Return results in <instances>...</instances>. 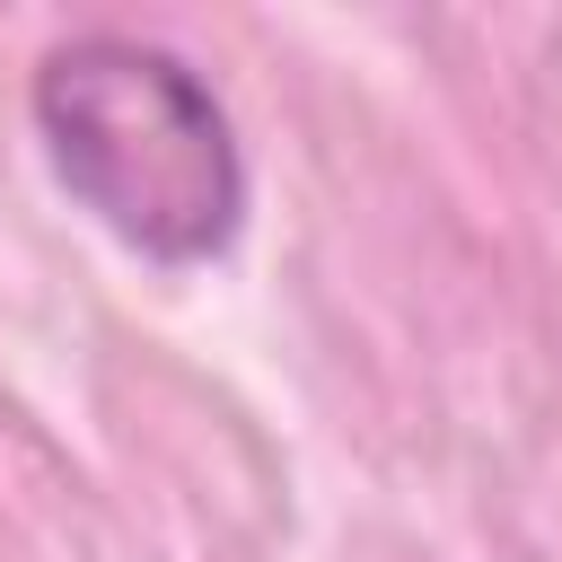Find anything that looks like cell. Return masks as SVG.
<instances>
[{
	"label": "cell",
	"mask_w": 562,
	"mask_h": 562,
	"mask_svg": "<svg viewBox=\"0 0 562 562\" xmlns=\"http://www.w3.org/2000/svg\"><path fill=\"white\" fill-rule=\"evenodd\" d=\"M26 114L53 184L140 263L193 272L246 237L255 167L228 97L158 35L79 26L44 44Z\"/></svg>",
	"instance_id": "obj_1"
}]
</instances>
